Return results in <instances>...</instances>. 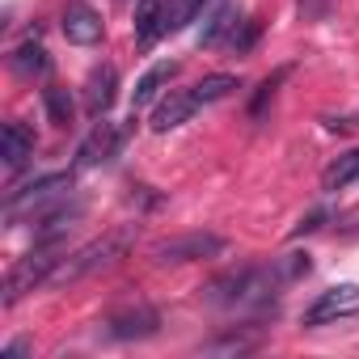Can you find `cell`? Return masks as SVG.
Returning <instances> with one entry per match:
<instances>
[{
    "label": "cell",
    "mask_w": 359,
    "mask_h": 359,
    "mask_svg": "<svg viewBox=\"0 0 359 359\" xmlns=\"http://www.w3.org/2000/svg\"><path fill=\"white\" fill-rule=\"evenodd\" d=\"M135 241H140V229H135V224H118V229L102 233L97 241L81 245L76 254H68V258L55 266L51 283H76V279H85V275H93V271H106V266H114L118 258H127V254L135 250Z\"/></svg>",
    "instance_id": "cell-1"
},
{
    "label": "cell",
    "mask_w": 359,
    "mask_h": 359,
    "mask_svg": "<svg viewBox=\"0 0 359 359\" xmlns=\"http://www.w3.org/2000/svg\"><path fill=\"white\" fill-rule=\"evenodd\" d=\"M64 262V254L55 250V241H39L26 258H18V266L5 275V292H0V304L5 309H13L26 292H34V287H43V283H51V275H55V266Z\"/></svg>",
    "instance_id": "cell-2"
},
{
    "label": "cell",
    "mask_w": 359,
    "mask_h": 359,
    "mask_svg": "<svg viewBox=\"0 0 359 359\" xmlns=\"http://www.w3.org/2000/svg\"><path fill=\"white\" fill-rule=\"evenodd\" d=\"M203 9V0H148L144 13H140V43H156L165 34H177L187 22H195V13Z\"/></svg>",
    "instance_id": "cell-3"
},
{
    "label": "cell",
    "mask_w": 359,
    "mask_h": 359,
    "mask_svg": "<svg viewBox=\"0 0 359 359\" xmlns=\"http://www.w3.org/2000/svg\"><path fill=\"white\" fill-rule=\"evenodd\" d=\"M229 250L224 237L216 233H182V237H169V241H156L152 245V258L161 266H173V262H203V258H220Z\"/></svg>",
    "instance_id": "cell-4"
},
{
    "label": "cell",
    "mask_w": 359,
    "mask_h": 359,
    "mask_svg": "<svg viewBox=\"0 0 359 359\" xmlns=\"http://www.w3.org/2000/svg\"><path fill=\"white\" fill-rule=\"evenodd\" d=\"M72 182H76L72 173H47V177H34L30 187L13 191V195L5 199V216L18 220L22 212H43L47 203H60V199L72 191Z\"/></svg>",
    "instance_id": "cell-5"
},
{
    "label": "cell",
    "mask_w": 359,
    "mask_h": 359,
    "mask_svg": "<svg viewBox=\"0 0 359 359\" xmlns=\"http://www.w3.org/2000/svg\"><path fill=\"white\" fill-rule=\"evenodd\" d=\"M359 313V283H334L325 287L309 309H304V325H330V321H342V317H355Z\"/></svg>",
    "instance_id": "cell-6"
},
{
    "label": "cell",
    "mask_w": 359,
    "mask_h": 359,
    "mask_svg": "<svg viewBox=\"0 0 359 359\" xmlns=\"http://www.w3.org/2000/svg\"><path fill=\"white\" fill-rule=\"evenodd\" d=\"M123 127L118 123H93L89 127V135L81 140V148H76V169H93V165H106L114 152H118V144H123Z\"/></svg>",
    "instance_id": "cell-7"
},
{
    "label": "cell",
    "mask_w": 359,
    "mask_h": 359,
    "mask_svg": "<svg viewBox=\"0 0 359 359\" xmlns=\"http://www.w3.org/2000/svg\"><path fill=\"white\" fill-rule=\"evenodd\" d=\"M60 26H64V39L76 43V47H93V43H102V34H106L102 13H97L93 5H85V0H72V5L64 9V18H60Z\"/></svg>",
    "instance_id": "cell-8"
},
{
    "label": "cell",
    "mask_w": 359,
    "mask_h": 359,
    "mask_svg": "<svg viewBox=\"0 0 359 359\" xmlns=\"http://www.w3.org/2000/svg\"><path fill=\"white\" fill-rule=\"evenodd\" d=\"M156 330H161V317H156V309H148V304H135V309H123V313L106 317V334H110V338H118V342L152 338Z\"/></svg>",
    "instance_id": "cell-9"
},
{
    "label": "cell",
    "mask_w": 359,
    "mask_h": 359,
    "mask_svg": "<svg viewBox=\"0 0 359 359\" xmlns=\"http://www.w3.org/2000/svg\"><path fill=\"white\" fill-rule=\"evenodd\" d=\"M114 97H118V68L114 64H97L89 72V81H85V110L93 118H106V110L114 106Z\"/></svg>",
    "instance_id": "cell-10"
},
{
    "label": "cell",
    "mask_w": 359,
    "mask_h": 359,
    "mask_svg": "<svg viewBox=\"0 0 359 359\" xmlns=\"http://www.w3.org/2000/svg\"><path fill=\"white\" fill-rule=\"evenodd\" d=\"M203 102L195 97V89H187V93H169V97H161V106L152 110V131H173V127H182L195 110H199Z\"/></svg>",
    "instance_id": "cell-11"
},
{
    "label": "cell",
    "mask_w": 359,
    "mask_h": 359,
    "mask_svg": "<svg viewBox=\"0 0 359 359\" xmlns=\"http://www.w3.org/2000/svg\"><path fill=\"white\" fill-rule=\"evenodd\" d=\"M0 156H5L9 169H22L34 156V131L26 123H5V131H0Z\"/></svg>",
    "instance_id": "cell-12"
},
{
    "label": "cell",
    "mask_w": 359,
    "mask_h": 359,
    "mask_svg": "<svg viewBox=\"0 0 359 359\" xmlns=\"http://www.w3.org/2000/svg\"><path fill=\"white\" fill-rule=\"evenodd\" d=\"M173 76H177V64H173V60H161V64H152V68L140 76L135 93H131V114H140L148 102H156V97H161V89H165Z\"/></svg>",
    "instance_id": "cell-13"
},
{
    "label": "cell",
    "mask_w": 359,
    "mask_h": 359,
    "mask_svg": "<svg viewBox=\"0 0 359 359\" xmlns=\"http://www.w3.org/2000/svg\"><path fill=\"white\" fill-rule=\"evenodd\" d=\"M9 68H13L18 76H26V81H34V76H47V72H51V55H47V47L39 43V34H34V39H26L22 47H13Z\"/></svg>",
    "instance_id": "cell-14"
},
{
    "label": "cell",
    "mask_w": 359,
    "mask_h": 359,
    "mask_svg": "<svg viewBox=\"0 0 359 359\" xmlns=\"http://www.w3.org/2000/svg\"><path fill=\"white\" fill-rule=\"evenodd\" d=\"M237 22H241L237 5H216V9L208 13V26H203V34H199V47H220V43H229V34H233Z\"/></svg>",
    "instance_id": "cell-15"
},
{
    "label": "cell",
    "mask_w": 359,
    "mask_h": 359,
    "mask_svg": "<svg viewBox=\"0 0 359 359\" xmlns=\"http://www.w3.org/2000/svg\"><path fill=\"white\" fill-rule=\"evenodd\" d=\"M355 177H359V148H355V152H342L338 161L325 165V173H321V191H346Z\"/></svg>",
    "instance_id": "cell-16"
},
{
    "label": "cell",
    "mask_w": 359,
    "mask_h": 359,
    "mask_svg": "<svg viewBox=\"0 0 359 359\" xmlns=\"http://www.w3.org/2000/svg\"><path fill=\"white\" fill-rule=\"evenodd\" d=\"M43 106H47V118H51L55 127H68V123L76 118L72 93H68L64 85H47V89H43Z\"/></svg>",
    "instance_id": "cell-17"
},
{
    "label": "cell",
    "mask_w": 359,
    "mask_h": 359,
    "mask_svg": "<svg viewBox=\"0 0 359 359\" xmlns=\"http://www.w3.org/2000/svg\"><path fill=\"white\" fill-rule=\"evenodd\" d=\"M233 89H241V81H237V76H229V72H216V76H203V81L195 85V97L208 106V102H224Z\"/></svg>",
    "instance_id": "cell-18"
},
{
    "label": "cell",
    "mask_w": 359,
    "mask_h": 359,
    "mask_svg": "<svg viewBox=\"0 0 359 359\" xmlns=\"http://www.w3.org/2000/svg\"><path fill=\"white\" fill-rule=\"evenodd\" d=\"M258 342H262L258 334H237V330H229L224 338H216V342H208V351H212V355H233V351L241 355V351H254Z\"/></svg>",
    "instance_id": "cell-19"
},
{
    "label": "cell",
    "mask_w": 359,
    "mask_h": 359,
    "mask_svg": "<svg viewBox=\"0 0 359 359\" xmlns=\"http://www.w3.org/2000/svg\"><path fill=\"white\" fill-rule=\"evenodd\" d=\"M287 72H292V68H279L275 76H266V81L258 85V93H254V102H250V114H254V118H262V110H266V102H271V97L279 93V85L287 81Z\"/></svg>",
    "instance_id": "cell-20"
},
{
    "label": "cell",
    "mask_w": 359,
    "mask_h": 359,
    "mask_svg": "<svg viewBox=\"0 0 359 359\" xmlns=\"http://www.w3.org/2000/svg\"><path fill=\"white\" fill-rule=\"evenodd\" d=\"M254 43H258V26H254V22H237L233 34H229V47H233V51H250Z\"/></svg>",
    "instance_id": "cell-21"
},
{
    "label": "cell",
    "mask_w": 359,
    "mask_h": 359,
    "mask_svg": "<svg viewBox=\"0 0 359 359\" xmlns=\"http://www.w3.org/2000/svg\"><path fill=\"white\" fill-rule=\"evenodd\" d=\"M325 9H330V0H300L304 22H321V18H325Z\"/></svg>",
    "instance_id": "cell-22"
},
{
    "label": "cell",
    "mask_w": 359,
    "mask_h": 359,
    "mask_svg": "<svg viewBox=\"0 0 359 359\" xmlns=\"http://www.w3.org/2000/svg\"><path fill=\"white\" fill-rule=\"evenodd\" d=\"M325 224V212H313V216H304L300 224H296V237H304V233H317Z\"/></svg>",
    "instance_id": "cell-23"
},
{
    "label": "cell",
    "mask_w": 359,
    "mask_h": 359,
    "mask_svg": "<svg viewBox=\"0 0 359 359\" xmlns=\"http://www.w3.org/2000/svg\"><path fill=\"white\" fill-rule=\"evenodd\" d=\"M26 351H30V342H9L0 355H5V359H18V355H26Z\"/></svg>",
    "instance_id": "cell-24"
},
{
    "label": "cell",
    "mask_w": 359,
    "mask_h": 359,
    "mask_svg": "<svg viewBox=\"0 0 359 359\" xmlns=\"http://www.w3.org/2000/svg\"><path fill=\"white\" fill-rule=\"evenodd\" d=\"M325 127H330V131H351L355 123H351V118H325Z\"/></svg>",
    "instance_id": "cell-25"
}]
</instances>
